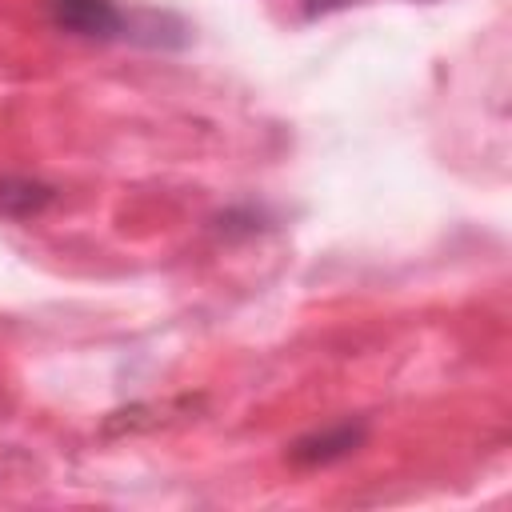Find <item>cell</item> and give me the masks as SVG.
<instances>
[{"instance_id":"7a4b0ae2","label":"cell","mask_w":512,"mask_h":512,"mask_svg":"<svg viewBox=\"0 0 512 512\" xmlns=\"http://www.w3.org/2000/svg\"><path fill=\"white\" fill-rule=\"evenodd\" d=\"M364 440H368V424L360 416L356 420L348 416V420H336V424H324V428L296 436L288 444V464L292 468H328V464H340L352 452H360Z\"/></svg>"},{"instance_id":"3957f363","label":"cell","mask_w":512,"mask_h":512,"mask_svg":"<svg viewBox=\"0 0 512 512\" xmlns=\"http://www.w3.org/2000/svg\"><path fill=\"white\" fill-rule=\"evenodd\" d=\"M56 200V188L36 176H0V212L12 220H32Z\"/></svg>"},{"instance_id":"277c9868","label":"cell","mask_w":512,"mask_h":512,"mask_svg":"<svg viewBox=\"0 0 512 512\" xmlns=\"http://www.w3.org/2000/svg\"><path fill=\"white\" fill-rule=\"evenodd\" d=\"M300 4H304V12H308V16H324V12L348 8V4H356V0H300Z\"/></svg>"},{"instance_id":"6da1fadb","label":"cell","mask_w":512,"mask_h":512,"mask_svg":"<svg viewBox=\"0 0 512 512\" xmlns=\"http://www.w3.org/2000/svg\"><path fill=\"white\" fill-rule=\"evenodd\" d=\"M44 12L52 28L76 40H140L132 12H124L116 0H44Z\"/></svg>"}]
</instances>
